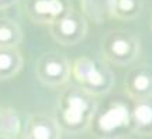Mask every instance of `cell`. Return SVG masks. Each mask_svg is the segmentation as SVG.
Listing matches in <instances>:
<instances>
[{"label": "cell", "instance_id": "1", "mask_svg": "<svg viewBox=\"0 0 152 139\" xmlns=\"http://www.w3.org/2000/svg\"><path fill=\"white\" fill-rule=\"evenodd\" d=\"M97 97L89 94L79 86H68L59 97L58 115L62 131L77 134L90 125L97 110Z\"/></svg>", "mask_w": 152, "mask_h": 139}, {"label": "cell", "instance_id": "2", "mask_svg": "<svg viewBox=\"0 0 152 139\" xmlns=\"http://www.w3.org/2000/svg\"><path fill=\"white\" fill-rule=\"evenodd\" d=\"M75 84L94 97L107 94L114 86V73L107 62L79 56L71 62Z\"/></svg>", "mask_w": 152, "mask_h": 139}, {"label": "cell", "instance_id": "3", "mask_svg": "<svg viewBox=\"0 0 152 139\" xmlns=\"http://www.w3.org/2000/svg\"><path fill=\"white\" fill-rule=\"evenodd\" d=\"M103 60L114 66H127L132 63L140 52V41L130 31L114 28L103 35L100 42Z\"/></svg>", "mask_w": 152, "mask_h": 139}, {"label": "cell", "instance_id": "4", "mask_svg": "<svg viewBox=\"0 0 152 139\" xmlns=\"http://www.w3.org/2000/svg\"><path fill=\"white\" fill-rule=\"evenodd\" d=\"M87 30L86 16L73 7L49 25L52 39L62 47H73L82 42L87 35Z\"/></svg>", "mask_w": 152, "mask_h": 139}, {"label": "cell", "instance_id": "5", "mask_svg": "<svg viewBox=\"0 0 152 139\" xmlns=\"http://www.w3.org/2000/svg\"><path fill=\"white\" fill-rule=\"evenodd\" d=\"M35 76L44 86L64 87L72 76L71 60L61 52H45L37 59Z\"/></svg>", "mask_w": 152, "mask_h": 139}, {"label": "cell", "instance_id": "6", "mask_svg": "<svg viewBox=\"0 0 152 139\" xmlns=\"http://www.w3.org/2000/svg\"><path fill=\"white\" fill-rule=\"evenodd\" d=\"M72 9L69 0H24V13L38 25H51Z\"/></svg>", "mask_w": 152, "mask_h": 139}, {"label": "cell", "instance_id": "7", "mask_svg": "<svg viewBox=\"0 0 152 139\" xmlns=\"http://www.w3.org/2000/svg\"><path fill=\"white\" fill-rule=\"evenodd\" d=\"M62 134L56 118L47 114H34L27 119L23 139H59Z\"/></svg>", "mask_w": 152, "mask_h": 139}, {"label": "cell", "instance_id": "8", "mask_svg": "<svg viewBox=\"0 0 152 139\" xmlns=\"http://www.w3.org/2000/svg\"><path fill=\"white\" fill-rule=\"evenodd\" d=\"M125 93L134 101H144L152 96V72L144 68L131 69L124 79Z\"/></svg>", "mask_w": 152, "mask_h": 139}, {"label": "cell", "instance_id": "9", "mask_svg": "<svg viewBox=\"0 0 152 139\" xmlns=\"http://www.w3.org/2000/svg\"><path fill=\"white\" fill-rule=\"evenodd\" d=\"M24 58L18 48H0V82L10 80L21 72Z\"/></svg>", "mask_w": 152, "mask_h": 139}, {"label": "cell", "instance_id": "10", "mask_svg": "<svg viewBox=\"0 0 152 139\" xmlns=\"http://www.w3.org/2000/svg\"><path fill=\"white\" fill-rule=\"evenodd\" d=\"M130 124L137 134L152 132V104L148 100L135 101L130 110Z\"/></svg>", "mask_w": 152, "mask_h": 139}, {"label": "cell", "instance_id": "11", "mask_svg": "<svg viewBox=\"0 0 152 139\" xmlns=\"http://www.w3.org/2000/svg\"><path fill=\"white\" fill-rule=\"evenodd\" d=\"M128 122H130V110H127L121 104H115L99 117L97 127L104 132H113Z\"/></svg>", "mask_w": 152, "mask_h": 139}, {"label": "cell", "instance_id": "12", "mask_svg": "<svg viewBox=\"0 0 152 139\" xmlns=\"http://www.w3.org/2000/svg\"><path fill=\"white\" fill-rule=\"evenodd\" d=\"M21 25L10 17H0V48H18L23 42Z\"/></svg>", "mask_w": 152, "mask_h": 139}, {"label": "cell", "instance_id": "13", "mask_svg": "<svg viewBox=\"0 0 152 139\" xmlns=\"http://www.w3.org/2000/svg\"><path fill=\"white\" fill-rule=\"evenodd\" d=\"M142 7V0H113L111 17L121 21L135 20L141 14Z\"/></svg>", "mask_w": 152, "mask_h": 139}, {"label": "cell", "instance_id": "14", "mask_svg": "<svg viewBox=\"0 0 152 139\" xmlns=\"http://www.w3.org/2000/svg\"><path fill=\"white\" fill-rule=\"evenodd\" d=\"M111 4L113 0H82L83 14L96 23H102L111 17Z\"/></svg>", "mask_w": 152, "mask_h": 139}, {"label": "cell", "instance_id": "15", "mask_svg": "<svg viewBox=\"0 0 152 139\" xmlns=\"http://www.w3.org/2000/svg\"><path fill=\"white\" fill-rule=\"evenodd\" d=\"M20 132V118L10 107L0 108V138L13 139Z\"/></svg>", "mask_w": 152, "mask_h": 139}, {"label": "cell", "instance_id": "16", "mask_svg": "<svg viewBox=\"0 0 152 139\" xmlns=\"http://www.w3.org/2000/svg\"><path fill=\"white\" fill-rule=\"evenodd\" d=\"M18 0H0V10H7L13 6H16Z\"/></svg>", "mask_w": 152, "mask_h": 139}]
</instances>
